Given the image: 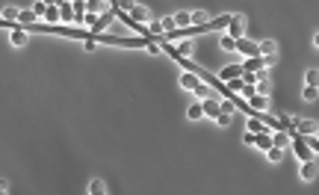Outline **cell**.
<instances>
[{"label":"cell","instance_id":"obj_1","mask_svg":"<svg viewBox=\"0 0 319 195\" xmlns=\"http://www.w3.org/2000/svg\"><path fill=\"white\" fill-rule=\"evenodd\" d=\"M237 51L243 54V57H260V45H255L252 39H237Z\"/></svg>","mask_w":319,"mask_h":195},{"label":"cell","instance_id":"obj_2","mask_svg":"<svg viewBox=\"0 0 319 195\" xmlns=\"http://www.w3.org/2000/svg\"><path fill=\"white\" fill-rule=\"evenodd\" d=\"M228 36H234V39H243L246 36V18L243 15H234V21L228 24V30H225Z\"/></svg>","mask_w":319,"mask_h":195},{"label":"cell","instance_id":"obj_3","mask_svg":"<svg viewBox=\"0 0 319 195\" xmlns=\"http://www.w3.org/2000/svg\"><path fill=\"white\" fill-rule=\"evenodd\" d=\"M201 107H204V116H210V119H216V116L222 113V101H219L216 95L204 98V101H201Z\"/></svg>","mask_w":319,"mask_h":195},{"label":"cell","instance_id":"obj_4","mask_svg":"<svg viewBox=\"0 0 319 195\" xmlns=\"http://www.w3.org/2000/svg\"><path fill=\"white\" fill-rule=\"evenodd\" d=\"M216 77L222 80V83H228V80H234V77H243V65H225V68H219L216 71Z\"/></svg>","mask_w":319,"mask_h":195},{"label":"cell","instance_id":"obj_5","mask_svg":"<svg viewBox=\"0 0 319 195\" xmlns=\"http://www.w3.org/2000/svg\"><path fill=\"white\" fill-rule=\"evenodd\" d=\"M243 71H263V68H269V65H266V57H246V60H243Z\"/></svg>","mask_w":319,"mask_h":195},{"label":"cell","instance_id":"obj_6","mask_svg":"<svg viewBox=\"0 0 319 195\" xmlns=\"http://www.w3.org/2000/svg\"><path fill=\"white\" fill-rule=\"evenodd\" d=\"M317 172H319V163H317V157H314V160H305V163H302V169H299V175H302V181H314V178H317Z\"/></svg>","mask_w":319,"mask_h":195},{"label":"cell","instance_id":"obj_7","mask_svg":"<svg viewBox=\"0 0 319 195\" xmlns=\"http://www.w3.org/2000/svg\"><path fill=\"white\" fill-rule=\"evenodd\" d=\"M198 83H201V77H198L195 71H184V74H181V89H184V92H195Z\"/></svg>","mask_w":319,"mask_h":195},{"label":"cell","instance_id":"obj_8","mask_svg":"<svg viewBox=\"0 0 319 195\" xmlns=\"http://www.w3.org/2000/svg\"><path fill=\"white\" fill-rule=\"evenodd\" d=\"M296 130L302 133V136H314L319 130V125L314 122V119H296Z\"/></svg>","mask_w":319,"mask_h":195},{"label":"cell","instance_id":"obj_9","mask_svg":"<svg viewBox=\"0 0 319 195\" xmlns=\"http://www.w3.org/2000/svg\"><path fill=\"white\" fill-rule=\"evenodd\" d=\"M27 36H30V33H27V30L18 24V27L9 33V42H12V48H24V45H27Z\"/></svg>","mask_w":319,"mask_h":195},{"label":"cell","instance_id":"obj_10","mask_svg":"<svg viewBox=\"0 0 319 195\" xmlns=\"http://www.w3.org/2000/svg\"><path fill=\"white\" fill-rule=\"evenodd\" d=\"M246 101H249V104H252V110H255V113H266V110H269V95H252V98H246Z\"/></svg>","mask_w":319,"mask_h":195},{"label":"cell","instance_id":"obj_11","mask_svg":"<svg viewBox=\"0 0 319 195\" xmlns=\"http://www.w3.org/2000/svg\"><path fill=\"white\" fill-rule=\"evenodd\" d=\"M57 6H60V18H63V24H74V3H71V0H60Z\"/></svg>","mask_w":319,"mask_h":195},{"label":"cell","instance_id":"obj_12","mask_svg":"<svg viewBox=\"0 0 319 195\" xmlns=\"http://www.w3.org/2000/svg\"><path fill=\"white\" fill-rule=\"evenodd\" d=\"M128 15L133 21H139V24H148V21H151V12H148L145 6H139V3H133V9H130Z\"/></svg>","mask_w":319,"mask_h":195},{"label":"cell","instance_id":"obj_13","mask_svg":"<svg viewBox=\"0 0 319 195\" xmlns=\"http://www.w3.org/2000/svg\"><path fill=\"white\" fill-rule=\"evenodd\" d=\"M42 18H45V24H60V21H63V18H60V6H48V3H45V15H42Z\"/></svg>","mask_w":319,"mask_h":195},{"label":"cell","instance_id":"obj_14","mask_svg":"<svg viewBox=\"0 0 319 195\" xmlns=\"http://www.w3.org/2000/svg\"><path fill=\"white\" fill-rule=\"evenodd\" d=\"M36 18H39V15H36L33 9H18V24H21V27H30V24H36Z\"/></svg>","mask_w":319,"mask_h":195},{"label":"cell","instance_id":"obj_15","mask_svg":"<svg viewBox=\"0 0 319 195\" xmlns=\"http://www.w3.org/2000/svg\"><path fill=\"white\" fill-rule=\"evenodd\" d=\"M219 48H222V51H228V54H234V51H237V39H234V36H228V33L222 30V36H219Z\"/></svg>","mask_w":319,"mask_h":195},{"label":"cell","instance_id":"obj_16","mask_svg":"<svg viewBox=\"0 0 319 195\" xmlns=\"http://www.w3.org/2000/svg\"><path fill=\"white\" fill-rule=\"evenodd\" d=\"M107 9H113L107 0H86V12H95V15H101V12H107Z\"/></svg>","mask_w":319,"mask_h":195},{"label":"cell","instance_id":"obj_17","mask_svg":"<svg viewBox=\"0 0 319 195\" xmlns=\"http://www.w3.org/2000/svg\"><path fill=\"white\" fill-rule=\"evenodd\" d=\"M272 142H275V145H281V148H287V145H290V133H287V130H272Z\"/></svg>","mask_w":319,"mask_h":195},{"label":"cell","instance_id":"obj_18","mask_svg":"<svg viewBox=\"0 0 319 195\" xmlns=\"http://www.w3.org/2000/svg\"><path fill=\"white\" fill-rule=\"evenodd\" d=\"M272 54H278V42H272V39L260 42V57H272Z\"/></svg>","mask_w":319,"mask_h":195},{"label":"cell","instance_id":"obj_19","mask_svg":"<svg viewBox=\"0 0 319 195\" xmlns=\"http://www.w3.org/2000/svg\"><path fill=\"white\" fill-rule=\"evenodd\" d=\"M281 157H284V148H281V145H272V148L266 151V160H269V163H281Z\"/></svg>","mask_w":319,"mask_h":195},{"label":"cell","instance_id":"obj_20","mask_svg":"<svg viewBox=\"0 0 319 195\" xmlns=\"http://www.w3.org/2000/svg\"><path fill=\"white\" fill-rule=\"evenodd\" d=\"M89 193L92 195H104L107 193V184H104L101 178H95V181H89Z\"/></svg>","mask_w":319,"mask_h":195},{"label":"cell","instance_id":"obj_21","mask_svg":"<svg viewBox=\"0 0 319 195\" xmlns=\"http://www.w3.org/2000/svg\"><path fill=\"white\" fill-rule=\"evenodd\" d=\"M305 86H319V68H308L305 71Z\"/></svg>","mask_w":319,"mask_h":195},{"label":"cell","instance_id":"obj_22","mask_svg":"<svg viewBox=\"0 0 319 195\" xmlns=\"http://www.w3.org/2000/svg\"><path fill=\"white\" fill-rule=\"evenodd\" d=\"M175 24H178V27H192V12H178V15H175Z\"/></svg>","mask_w":319,"mask_h":195},{"label":"cell","instance_id":"obj_23","mask_svg":"<svg viewBox=\"0 0 319 195\" xmlns=\"http://www.w3.org/2000/svg\"><path fill=\"white\" fill-rule=\"evenodd\" d=\"M302 98H305V101H317V98H319V86H305Z\"/></svg>","mask_w":319,"mask_h":195},{"label":"cell","instance_id":"obj_24","mask_svg":"<svg viewBox=\"0 0 319 195\" xmlns=\"http://www.w3.org/2000/svg\"><path fill=\"white\" fill-rule=\"evenodd\" d=\"M101 21V15H95V12H86V18H83V24H86V30H95V24Z\"/></svg>","mask_w":319,"mask_h":195},{"label":"cell","instance_id":"obj_25","mask_svg":"<svg viewBox=\"0 0 319 195\" xmlns=\"http://www.w3.org/2000/svg\"><path fill=\"white\" fill-rule=\"evenodd\" d=\"M187 116H190V119H201V116H204V107H201V104H192L190 110H187Z\"/></svg>","mask_w":319,"mask_h":195},{"label":"cell","instance_id":"obj_26","mask_svg":"<svg viewBox=\"0 0 319 195\" xmlns=\"http://www.w3.org/2000/svg\"><path fill=\"white\" fill-rule=\"evenodd\" d=\"M3 21H18V9H15V6H6V9H3Z\"/></svg>","mask_w":319,"mask_h":195},{"label":"cell","instance_id":"obj_27","mask_svg":"<svg viewBox=\"0 0 319 195\" xmlns=\"http://www.w3.org/2000/svg\"><path fill=\"white\" fill-rule=\"evenodd\" d=\"M204 21H207V12L195 9V12H192V27H198V24H204Z\"/></svg>","mask_w":319,"mask_h":195},{"label":"cell","instance_id":"obj_28","mask_svg":"<svg viewBox=\"0 0 319 195\" xmlns=\"http://www.w3.org/2000/svg\"><path fill=\"white\" fill-rule=\"evenodd\" d=\"M231 122H234V119H231V113H219V116H216V125H219V128H228Z\"/></svg>","mask_w":319,"mask_h":195},{"label":"cell","instance_id":"obj_29","mask_svg":"<svg viewBox=\"0 0 319 195\" xmlns=\"http://www.w3.org/2000/svg\"><path fill=\"white\" fill-rule=\"evenodd\" d=\"M160 27H163V33L175 30V27H178V24H175V15H172V18H163V21H160Z\"/></svg>","mask_w":319,"mask_h":195},{"label":"cell","instance_id":"obj_30","mask_svg":"<svg viewBox=\"0 0 319 195\" xmlns=\"http://www.w3.org/2000/svg\"><path fill=\"white\" fill-rule=\"evenodd\" d=\"M234 107H237V104H234L231 98H228V101H222V113H234Z\"/></svg>","mask_w":319,"mask_h":195},{"label":"cell","instance_id":"obj_31","mask_svg":"<svg viewBox=\"0 0 319 195\" xmlns=\"http://www.w3.org/2000/svg\"><path fill=\"white\" fill-rule=\"evenodd\" d=\"M33 12H36V15H45V0H36V6H33Z\"/></svg>","mask_w":319,"mask_h":195},{"label":"cell","instance_id":"obj_32","mask_svg":"<svg viewBox=\"0 0 319 195\" xmlns=\"http://www.w3.org/2000/svg\"><path fill=\"white\" fill-rule=\"evenodd\" d=\"M3 193H9V184H6V181L0 178V195H3Z\"/></svg>","mask_w":319,"mask_h":195},{"label":"cell","instance_id":"obj_33","mask_svg":"<svg viewBox=\"0 0 319 195\" xmlns=\"http://www.w3.org/2000/svg\"><path fill=\"white\" fill-rule=\"evenodd\" d=\"M314 48H317V51H319V30H317V33H314Z\"/></svg>","mask_w":319,"mask_h":195},{"label":"cell","instance_id":"obj_34","mask_svg":"<svg viewBox=\"0 0 319 195\" xmlns=\"http://www.w3.org/2000/svg\"><path fill=\"white\" fill-rule=\"evenodd\" d=\"M45 3H48V6H57V3H60V0H45Z\"/></svg>","mask_w":319,"mask_h":195},{"label":"cell","instance_id":"obj_35","mask_svg":"<svg viewBox=\"0 0 319 195\" xmlns=\"http://www.w3.org/2000/svg\"><path fill=\"white\" fill-rule=\"evenodd\" d=\"M311 142H319V130H317V133H314V139H311Z\"/></svg>","mask_w":319,"mask_h":195}]
</instances>
